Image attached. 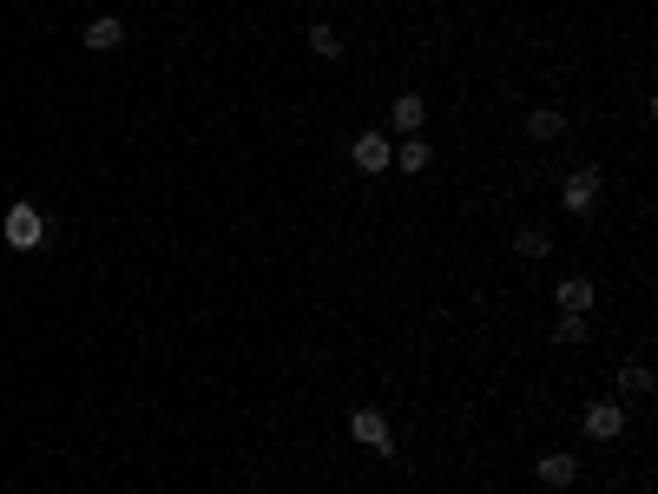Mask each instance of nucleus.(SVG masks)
<instances>
[{
    "instance_id": "nucleus-1",
    "label": "nucleus",
    "mask_w": 658,
    "mask_h": 494,
    "mask_svg": "<svg viewBox=\"0 0 658 494\" xmlns=\"http://www.w3.org/2000/svg\"><path fill=\"white\" fill-rule=\"evenodd\" d=\"M47 231H53V224L40 218V205H27V198H20V205H7V218H0V238L14 244V251H40V244H47Z\"/></svg>"
},
{
    "instance_id": "nucleus-2",
    "label": "nucleus",
    "mask_w": 658,
    "mask_h": 494,
    "mask_svg": "<svg viewBox=\"0 0 658 494\" xmlns=\"http://www.w3.org/2000/svg\"><path fill=\"white\" fill-rule=\"evenodd\" d=\"M560 205L573 211V218H586V211L599 205V165H573V172H566V185H560Z\"/></svg>"
},
{
    "instance_id": "nucleus-3",
    "label": "nucleus",
    "mask_w": 658,
    "mask_h": 494,
    "mask_svg": "<svg viewBox=\"0 0 658 494\" xmlns=\"http://www.w3.org/2000/svg\"><path fill=\"white\" fill-rule=\"evenodd\" d=\"M349 435H356L362 448H376V455H395V435H389V422H382V409H349Z\"/></svg>"
},
{
    "instance_id": "nucleus-4",
    "label": "nucleus",
    "mask_w": 658,
    "mask_h": 494,
    "mask_svg": "<svg viewBox=\"0 0 658 494\" xmlns=\"http://www.w3.org/2000/svg\"><path fill=\"white\" fill-rule=\"evenodd\" d=\"M349 152H356V172H389V165H395V139H389V132H362Z\"/></svg>"
},
{
    "instance_id": "nucleus-5",
    "label": "nucleus",
    "mask_w": 658,
    "mask_h": 494,
    "mask_svg": "<svg viewBox=\"0 0 658 494\" xmlns=\"http://www.w3.org/2000/svg\"><path fill=\"white\" fill-rule=\"evenodd\" d=\"M580 422H586V435H593V442H619V435H626V409H619V402H593Z\"/></svg>"
},
{
    "instance_id": "nucleus-6",
    "label": "nucleus",
    "mask_w": 658,
    "mask_h": 494,
    "mask_svg": "<svg viewBox=\"0 0 658 494\" xmlns=\"http://www.w3.org/2000/svg\"><path fill=\"white\" fill-rule=\"evenodd\" d=\"M389 126L402 132V139H415V132L428 126V99H422V93H395V106H389Z\"/></svg>"
},
{
    "instance_id": "nucleus-7",
    "label": "nucleus",
    "mask_w": 658,
    "mask_h": 494,
    "mask_svg": "<svg viewBox=\"0 0 658 494\" xmlns=\"http://www.w3.org/2000/svg\"><path fill=\"white\" fill-rule=\"evenodd\" d=\"M533 475L547 481V488H573V481H580V462H573L566 448H553V455H540V468H533Z\"/></svg>"
},
{
    "instance_id": "nucleus-8",
    "label": "nucleus",
    "mask_w": 658,
    "mask_h": 494,
    "mask_svg": "<svg viewBox=\"0 0 658 494\" xmlns=\"http://www.w3.org/2000/svg\"><path fill=\"white\" fill-rule=\"evenodd\" d=\"M86 47H93V53H112V47H126V20H112V14L86 20Z\"/></svg>"
},
{
    "instance_id": "nucleus-9",
    "label": "nucleus",
    "mask_w": 658,
    "mask_h": 494,
    "mask_svg": "<svg viewBox=\"0 0 658 494\" xmlns=\"http://www.w3.org/2000/svg\"><path fill=\"white\" fill-rule=\"evenodd\" d=\"M553 297H560V310H593V277H560V290H553Z\"/></svg>"
},
{
    "instance_id": "nucleus-10",
    "label": "nucleus",
    "mask_w": 658,
    "mask_h": 494,
    "mask_svg": "<svg viewBox=\"0 0 658 494\" xmlns=\"http://www.w3.org/2000/svg\"><path fill=\"white\" fill-rule=\"evenodd\" d=\"M560 132H566V112H560V106L527 112V139H540V145H547V139H560Z\"/></svg>"
},
{
    "instance_id": "nucleus-11",
    "label": "nucleus",
    "mask_w": 658,
    "mask_h": 494,
    "mask_svg": "<svg viewBox=\"0 0 658 494\" xmlns=\"http://www.w3.org/2000/svg\"><path fill=\"white\" fill-rule=\"evenodd\" d=\"M428 159H435V152H428L422 132H415V139H395V165H402V172H428Z\"/></svg>"
},
{
    "instance_id": "nucleus-12",
    "label": "nucleus",
    "mask_w": 658,
    "mask_h": 494,
    "mask_svg": "<svg viewBox=\"0 0 658 494\" xmlns=\"http://www.w3.org/2000/svg\"><path fill=\"white\" fill-rule=\"evenodd\" d=\"M303 40H310V53H316V60H336V53H343V33L329 27V20H316V27L303 33Z\"/></svg>"
},
{
    "instance_id": "nucleus-13",
    "label": "nucleus",
    "mask_w": 658,
    "mask_h": 494,
    "mask_svg": "<svg viewBox=\"0 0 658 494\" xmlns=\"http://www.w3.org/2000/svg\"><path fill=\"white\" fill-rule=\"evenodd\" d=\"M553 343H560V350H580V343H586V317H580V310H560V323H553Z\"/></svg>"
},
{
    "instance_id": "nucleus-14",
    "label": "nucleus",
    "mask_w": 658,
    "mask_h": 494,
    "mask_svg": "<svg viewBox=\"0 0 658 494\" xmlns=\"http://www.w3.org/2000/svg\"><path fill=\"white\" fill-rule=\"evenodd\" d=\"M619 396H632V402L652 396V369H645V363H619Z\"/></svg>"
},
{
    "instance_id": "nucleus-15",
    "label": "nucleus",
    "mask_w": 658,
    "mask_h": 494,
    "mask_svg": "<svg viewBox=\"0 0 658 494\" xmlns=\"http://www.w3.org/2000/svg\"><path fill=\"white\" fill-rule=\"evenodd\" d=\"M514 251L527 257V264H540V257H547V231H533V224H527V231L514 238Z\"/></svg>"
}]
</instances>
